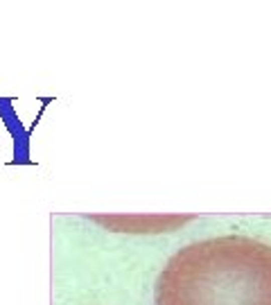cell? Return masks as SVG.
<instances>
[{
  "label": "cell",
  "instance_id": "obj_1",
  "mask_svg": "<svg viewBox=\"0 0 271 305\" xmlns=\"http://www.w3.org/2000/svg\"><path fill=\"white\" fill-rule=\"evenodd\" d=\"M156 305H271V244L244 235L192 242L158 273Z\"/></svg>",
  "mask_w": 271,
  "mask_h": 305
}]
</instances>
